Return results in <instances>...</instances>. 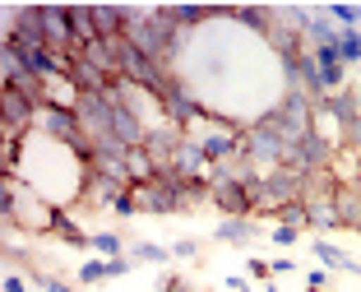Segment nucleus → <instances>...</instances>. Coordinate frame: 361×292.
<instances>
[{
    "label": "nucleus",
    "instance_id": "obj_27",
    "mask_svg": "<svg viewBox=\"0 0 361 292\" xmlns=\"http://www.w3.org/2000/svg\"><path fill=\"white\" fill-rule=\"evenodd\" d=\"M195 250H200V241L185 237V241H176V246H171V255H195Z\"/></svg>",
    "mask_w": 361,
    "mask_h": 292
},
{
    "label": "nucleus",
    "instance_id": "obj_14",
    "mask_svg": "<svg viewBox=\"0 0 361 292\" xmlns=\"http://www.w3.org/2000/svg\"><path fill=\"white\" fill-rule=\"evenodd\" d=\"M213 237L218 241H250V237H259V227L250 218H227V223L213 227Z\"/></svg>",
    "mask_w": 361,
    "mask_h": 292
},
{
    "label": "nucleus",
    "instance_id": "obj_24",
    "mask_svg": "<svg viewBox=\"0 0 361 292\" xmlns=\"http://www.w3.org/2000/svg\"><path fill=\"white\" fill-rule=\"evenodd\" d=\"M111 209H116V214H126V218L135 214V200H130V190H121V195H116V205H111Z\"/></svg>",
    "mask_w": 361,
    "mask_h": 292
},
{
    "label": "nucleus",
    "instance_id": "obj_21",
    "mask_svg": "<svg viewBox=\"0 0 361 292\" xmlns=\"http://www.w3.org/2000/svg\"><path fill=\"white\" fill-rule=\"evenodd\" d=\"M278 223H283V227H306V205H301V200H297V205H287L283 214H278Z\"/></svg>",
    "mask_w": 361,
    "mask_h": 292
},
{
    "label": "nucleus",
    "instance_id": "obj_22",
    "mask_svg": "<svg viewBox=\"0 0 361 292\" xmlns=\"http://www.w3.org/2000/svg\"><path fill=\"white\" fill-rule=\"evenodd\" d=\"M297 232H301V227H283V223H274V227H269V237H274L278 246H292V241H297Z\"/></svg>",
    "mask_w": 361,
    "mask_h": 292
},
{
    "label": "nucleus",
    "instance_id": "obj_29",
    "mask_svg": "<svg viewBox=\"0 0 361 292\" xmlns=\"http://www.w3.org/2000/svg\"><path fill=\"white\" fill-rule=\"evenodd\" d=\"M5 292H28V288H23V283H19V279L10 274V279H5Z\"/></svg>",
    "mask_w": 361,
    "mask_h": 292
},
{
    "label": "nucleus",
    "instance_id": "obj_20",
    "mask_svg": "<svg viewBox=\"0 0 361 292\" xmlns=\"http://www.w3.org/2000/svg\"><path fill=\"white\" fill-rule=\"evenodd\" d=\"M338 56H343V65H357V61H361V37H357V32H343Z\"/></svg>",
    "mask_w": 361,
    "mask_h": 292
},
{
    "label": "nucleus",
    "instance_id": "obj_28",
    "mask_svg": "<svg viewBox=\"0 0 361 292\" xmlns=\"http://www.w3.org/2000/svg\"><path fill=\"white\" fill-rule=\"evenodd\" d=\"M162 292H195V288L185 279H167V283H162Z\"/></svg>",
    "mask_w": 361,
    "mask_h": 292
},
{
    "label": "nucleus",
    "instance_id": "obj_25",
    "mask_svg": "<svg viewBox=\"0 0 361 292\" xmlns=\"http://www.w3.org/2000/svg\"><path fill=\"white\" fill-rule=\"evenodd\" d=\"M348 149H357V153H361V116L348 126Z\"/></svg>",
    "mask_w": 361,
    "mask_h": 292
},
{
    "label": "nucleus",
    "instance_id": "obj_3",
    "mask_svg": "<svg viewBox=\"0 0 361 292\" xmlns=\"http://www.w3.org/2000/svg\"><path fill=\"white\" fill-rule=\"evenodd\" d=\"M301 181H306V172H297V167H283V172H274V176H259V181L250 185V214L278 218L287 205L301 200Z\"/></svg>",
    "mask_w": 361,
    "mask_h": 292
},
{
    "label": "nucleus",
    "instance_id": "obj_12",
    "mask_svg": "<svg viewBox=\"0 0 361 292\" xmlns=\"http://www.w3.org/2000/svg\"><path fill=\"white\" fill-rule=\"evenodd\" d=\"M130 269V260H88L84 269H79V283H102V279H121V274Z\"/></svg>",
    "mask_w": 361,
    "mask_h": 292
},
{
    "label": "nucleus",
    "instance_id": "obj_13",
    "mask_svg": "<svg viewBox=\"0 0 361 292\" xmlns=\"http://www.w3.org/2000/svg\"><path fill=\"white\" fill-rule=\"evenodd\" d=\"M315 255H319V264H329V269H343V274H361V264L352 255H343L338 246H329V241H319L315 237Z\"/></svg>",
    "mask_w": 361,
    "mask_h": 292
},
{
    "label": "nucleus",
    "instance_id": "obj_18",
    "mask_svg": "<svg viewBox=\"0 0 361 292\" xmlns=\"http://www.w3.org/2000/svg\"><path fill=\"white\" fill-rule=\"evenodd\" d=\"M88 246L102 250V255H111V260H121V237H116V232H93V237H88Z\"/></svg>",
    "mask_w": 361,
    "mask_h": 292
},
{
    "label": "nucleus",
    "instance_id": "obj_19",
    "mask_svg": "<svg viewBox=\"0 0 361 292\" xmlns=\"http://www.w3.org/2000/svg\"><path fill=\"white\" fill-rule=\"evenodd\" d=\"M135 260H144V264H162V260H171V250L153 246V241H139V246H135Z\"/></svg>",
    "mask_w": 361,
    "mask_h": 292
},
{
    "label": "nucleus",
    "instance_id": "obj_17",
    "mask_svg": "<svg viewBox=\"0 0 361 292\" xmlns=\"http://www.w3.org/2000/svg\"><path fill=\"white\" fill-rule=\"evenodd\" d=\"M306 227H315V232H329V227H338V209H334V205L306 209Z\"/></svg>",
    "mask_w": 361,
    "mask_h": 292
},
{
    "label": "nucleus",
    "instance_id": "obj_5",
    "mask_svg": "<svg viewBox=\"0 0 361 292\" xmlns=\"http://www.w3.org/2000/svg\"><path fill=\"white\" fill-rule=\"evenodd\" d=\"M42 28H47V51L75 56V28H70V5H42Z\"/></svg>",
    "mask_w": 361,
    "mask_h": 292
},
{
    "label": "nucleus",
    "instance_id": "obj_4",
    "mask_svg": "<svg viewBox=\"0 0 361 292\" xmlns=\"http://www.w3.org/2000/svg\"><path fill=\"white\" fill-rule=\"evenodd\" d=\"M135 214H180V181L176 176H153L144 185H130Z\"/></svg>",
    "mask_w": 361,
    "mask_h": 292
},
{
    "label": "nucleus",
    "instance_id": "obj_6",
    "mask_svg": "<svg viewBox=\"0 0 361 292\" xmlns=\"http://www.w3.org/2000/svg\"><path fill=\"white\" fill-rule=\"evenodd\" d=\"M209 185H213V205L223 209L227 218L250 214V190H245V185H232V181H209Z\"/></svg>",
    "mask_w": 361,
    "mask_h": 292
},
{
    "label": "nucleus",
    "instance_id": "obj_26",
    "mask_svg": "<svg viewBox=\"0 0 361 292\" xmlns=\"http://www.w3.org/2000/svg\"><path fill=\"white\" fill-rule=\"evenodd\" d=\"M292 269H297V260H287V255H278L274 264H269V274H292Z\"/></svg>",
    "mask_w": 361,
    "mask_h": 292
},
{
    "label": "nucleus",
    "instance_id": "obj_2",
    "mask_svg": "<svg viewBox=\"0 0 361 292\" xmlns=\"http://www.w3.org/2000/svg\"><path fill=\"white\" fill-rule=\"evenodd\" d=\"M0 195H5V227H23V232H56L61 209H56L51 200H42L32 185H23L19 176H5V181H0Z\"/></svg>",
    "mask_w": 361,
    "mask_h": 292
},
{
    "label": "nucleus",
    "instance_id": "obj_11",
    "mask_svg": "<svg viewBox=\"0 0 361 292\" xmlns=\"http://www.w3.org/2000/svg\"><path fill=\"white\" fill-rule=\"evenodd\" d=\"M70 28H75V51L88 42H97V23H93V5H70Z\"/></svg>",
    "mask_w": 361,
    "mask_h": 292
},
{
    "label": "nucleus",
    "instance_id": "obj_9",
    "mask_svg": "<svg viewBox=\"0 0 361 292\" xmlns=\"http://www.w3.org/2000/svg\"><path fill=\"white\" fill-rule=\"evenodd\" d=\"M334 195H338V181H334L329 172H310L306 181H301V205H306V209L334 205Z\"/></svg>",
    "mask_w": 361,
    "mask_h": 292
},
{
    "label": "nucleus",
    "instance_id": "obj_15",
    "mask_svg": "<svg viewBox=\"0 0 361 292\" xmlns=\"http://www.w3.org/2000/svg\"><path fill=\"white\" fill-rule=\"evenodd\" d=\"M126 167H130V176H135V185H144V181H153V176H158V167H153V158L144 149H130L126 153Z\"/></svg>",
    "mask_w": 361,
    "mask_h": 292
},
{
    "label": "nucleus",
    "instance_id": "obj_1",
    "mask_svg": "<svg viewBox=\"0 0 361 292\" xmlns=\"http://www.w3.org/2000/svg\"><path fill=\"white\" fill-rule=\"evenodd\" d=\"M19 176L23 185L51 200L56 209H70L79 205V195H84V181H88V158H79L75 149L65 140H51L42 130H28L23 135V153H19Z\"/></svg>",
    "mask_w": 361,
    "mask_h": 292
},
{
    "label": "nucleus",
    "instance_id": "obj_23",
    "mask_svg": "<svg viewBox=\"0 0 361 292\" xmlns=\"http://www.w3.org/2000/svg\"><path fill=\"white\" fill-rule=\"evenodd\" d=\"M324 283H329V274H324V269H310L306 274V288L310 292H324Z\"/></svg>",
    "mask_w": 361,
    "mask_h": 292
},
{
    "label": "nucleus",
    "instance_id": "obj_7",
    "mask_svg": "<svg viewBox=\"0 0 361 292\" xmlns=\"http://www.w3.org/2000/svg\"><path fill=\"white\" fill-rule=\"evenodd\" d=\"M334 209H338V227L343 232H361V185H338Z\"/></svg>",
    "mask_w": 361,
    "mask_h": 292
},
{
    "label": "nucleus",
    "instance_id": "obj_30",
    "mask_svg": "<svg viewBox=\"0 0 361 292\" xmlns=\"http://www.w3.org/2000/svg\"><path fill=\"white\" fill-rule=\"evenodd\" d=\"M264 292H283V288H278V283H264Z\"/></svg>",
    "mask_w": 361,
    "mask_h": 292
},
{
    "label": "nucleus",
    "instance_id": "obj_8",
    "mask_svg": "<svg viewBox=\"0 0 361 292\" xmlns=\"http://www.w3.org/2000/svg\"><path fill=\"white\" fill-rule=\"evenodd\" d=\"M93 23H97V37L102 42H121L126 37V10L121 5H93Z\"/></svg>",
    "mask_w": 361,
    "mask_h": 292
},
{
    "label": "nucleus",
    "instance_id": "obj_16",
    "mask_svg": "<svg viewBox=\"0 0 361 292\" xmlns=\"http://www.w3.org/2000/svg\"><path fill=\"white\" fill-rule=\"evenodd\" d=\"M51 237L70 241V246H88V232H79V223L65 214V209H61V218H56V232H51Z\"/></svg>",
    "mask_w": 361,
    "mask_h": 292
},
{
    "label": "nucleus",
    "instance_id": "obj_10",
    "mask_svg": "<svg viewBox=\"0 0 361 292\" xmlns=\"http://www.w3.org/2000/svg\"><path fill=\"white\" fill-rule=\"evenodd\" d=\"M329 176L338 185H361V153L343 144V149L334 153V162H329Z\"/></svg>",
    "mask_w": 361,
    "mask_h": 292
}]
</instances>
